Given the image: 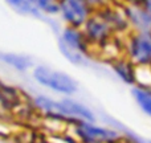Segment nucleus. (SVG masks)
Returning <instances> with one entry per match:
<instances>
[{
	"mask_svg": "<svg viewBox=\"0 0 151 143\" xmlns=\"http://www.w3.org/2000/svg\"><path fill=\"white\" fill-rule=\"evenodd\" d=\"M139 4H141V7L146 11V13L151 17V1H141Z\"/></svg>",
	"mask_w": 151,
	"mask_h": 143,
	"instance_id": "obj_15",
	"label": "nucleus"
},
{
	"mask_svg": "<svg viewBox=\"0 0 151 143\" xmlns=\"http://www.w3.org/2000/svg\"><path fill=\"white\" fill-rule=\"evenodd\" d=\"M110 64H111L114 72L118 74V77H121V80H123L126 83L137 82L135 66L127 58H117V60H113Z\"/></svg>",
	"mask_w": 151,
	"mask_h": 143,
	"instance_id": "obj_9",
	"label": "nucleus"
},
{
	"mask_svg": "<svg viewBox=\"0 0 151 143\" xmlns=\"http://www.w3.org/2000/svg\"><path fill=\"white\" fill-rule=\"evenodd\" d=\"M60 103L63 105L64 110H65L66 115L69 119L72 121H80L81 122H88V123H94L96 122V115L93 114L89 107H86L85 105L80 103L77 101H73L70 98H64L60 101Z\"/></svg>",
	"mask_w": 151,
	"mask_h": 143,
	"instance_id": "obj_7",
	"label": "nucleus"
},
{
	"mask_svg": "<svg viewBox=\"0 0 151 143\" xmlns=\"http://www.w3.org/2000/svg\"><path fill=\"white\" fill-rule=\"evenodd\" d=\"M33 77L40 85L61 94L72 96L78 90V83L73 80L72 75L60 70H55L49 66H36L33 70Z\"/></svg>",
	"mask_w": 151,
	"mask_h": 143,
	"instance_id": "obj_1",
	"label": "nucleus"
},
{
	"mask_svg": "<svg viewBox=\"0 0 151 143\" xmlns=\"http://www.w3.org/2000/svg\"><path fill=\"white\" fill-rule=\"evenodd\" d=\"M58 4L64 20L72 28L80 29L91 15V7L83 0H61Z\"/></svg>",
	"mask_w": 151,
	"mask_h": 143,
	"instance_id": "obj_5",
	"label": "nucleus"
},
{
	"mask_svg": "<svg viewBox=\"0 0 151 143\" xmlns=\"http://www.w3.org/2000/svg\"><path fill=\"white\" fill-rule=\"evenodd\" d=\"M131 94L142 111L151 117V89L146 86H135L131 90Z\"/></svg>",
	"mask_w": 151,
	"mask_h": 143,
	"instance_id": "obj_10",
	"label": "nucleus"
},
{
	"mask_svg": "<svg viewBox=\"0 0 151 143\" xmlns=\"http://www.w3.org/2000/svg\"><path fill=\"white\" fill-rule=\"evenodd\" d=\"M0 58H1L4 63L12 65L13 68L19 69V70H25L29 66L32 65V61L29 60L28 57H24V56H17V55H9V53H3L0 55Z\"/></svg>",
	"mask_w": 151,
	"mask_h": 143,
	"instance_id": "obj_12",
	"label": "nucleus"
},
{
	"mask_svg": "<svg viewBox=\"0 0 151 143\" xmlns=\"http://www.w3.org/2000/svg\"><path fill=\"white\" fill-rule=\"evenodd\" d=\"M58 49H60V52L64 55V57H65L69 63L74 64V65H86V64H88L85 55H82V53L77 52V50L72 49V48L66 47V45H64L61 41H58Z\"/></svg>",
	"mask_w": 151,
	"mask_h": 143,
	"instance_id": "obj_11",
	"label": "nucleus"
},
{
	"mask_svg": "<svg viewBox=\"0 0 151 143\" xmlns=\"http://www.w3.org/2000/svg\"><path fill=\"white\" fill-rule=\"evenodd\" d=\"M31 143H49V142H48L42 135H35L33 139L31 141Z\"/></svg>",
	"mask_w": 151,
	"mask_h": 143,
	"instance_id": "obj_16",
	"label": "nucleus"
},
{
	"mask_svg": "<svg viewBox=\"0 0 151 143\" xmlns=\"http://www.w3.org/2000/svg\"><path fill=\"white\" fill-rule=\"evenodd\" d=\"M76 134L82 143H115L121 135L115 130L98 127L93 123L78 122L74 123Z\"/></svg>",
	"mask_w": 151,
	"mask_h": 143,
	"instance_id": "obj_4",
	"label": "nucleus"
},
{
	"mask_svg": "<svg viewBox=\"0 0 151 143\" xmlns=\"http://www.w3.org/2000/svg\"><path fill=\"white\" fill-rule=\"evenodd\" d=\"M0 98H1V91H0Z\"/></svg>",
	"mask_w": 151,
	"mask_h": 143,
	"instance_id": "obj_17",
	"label": "nucleus"
},
{
	"mask_svg": "<svg viewBox=\"0 0 151 143\" xmlns=\"http://www.w3.org/2000/svg\"><path fill=\"white\" fill-rule=\"evenodd\" d=\"M113 32L115 31L113 29L111 24L107 21L106 16L102 11H98V12H91L86 23L83 24L82 33L90 48V45H99V47L106 45V42H109L111 39Z\"/></svg>",
	"mask_w": 151,
	"mask_h": 143,
	"instance_id": "obj_2",
	"label": "nucleus"
},
{
	"mask_svg": "<svg viewBox=\"0 0 151 143\" xmlns=\"http://www.w3.org/2000/svg\"><path fill=\"white\" fill-rule=\"evenodd\" d=\"M58 41H61L64 45L72 48V49L77 50V52L82 53V55H88L89 53V45L86 41L85 36H83L82 31L81 29H76L72 27H66L63 31V33L60 34V39Z\"/></svg>",
	"mask_w": 151,
	"mask_h": 143,
	"instance_id": "obj_8",
	"label": "nucleus"
},
{
	"mask_svg": "<svg viewBox=\"0 0 151 143\" xmlns=\"http://www.w3.org/2000/svg\"><path fill=\"white\" fill-rule=\"evenodd\" d=\"M9 4L21 13H29L36 17H41V12L37 8L36 1H9Z\"/></svg>",
	"mask_w": 151,
	"mask_h": 143,
	"instance_id": "obj_13",
	"label": "nucleus"
},
{
	"mask_svg": "<svg viewBox=\"0 0 151 143\" xmlns=\"http://www.w3.org/2000/svg\"><path fill=\"white\" fill-rule=\"evenodd\" d=\"M123 13L127 23L133 24L135 32H151V17L138 1H134L131 5L125 7Z\"/></svg>",
	"mask_w": 151,
	"mask_h": 143,
	"instance_id": "obj_6",
	"label": "nucleus"
},
{
	"mask_svg": "<svg viewBox=\"0 0 151 143\" xmlns=\"http://www.w3.org/2000/svg\"><path fill=\"white\" fill-rule=\"evenodd\" d=\"M127 60L134 66L151 68V32H134L127 42Z\"/></svg>",
	"mask_w": 151,
	"mask_h": 143,
	"instance_id": "obj_3",
	"label": "nucleus"
},
{
	"mask_svg": "<svg viewBox=\"0 0 151 143\" xmlns=\"http://www.w3.org/2000/svg\"><path fill=\"white\" fill-rule=\"evenodd\" d=\"M36 5L40 11L48 13V15H56L60 12V4L58 1H53V0H39L36 1Z\"/></svg>",
	"mask_w": 151,
	"mask_h": 143,
	"instance_id": "obj_14",
	"label": "nucleus"
}]
</instances>
